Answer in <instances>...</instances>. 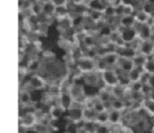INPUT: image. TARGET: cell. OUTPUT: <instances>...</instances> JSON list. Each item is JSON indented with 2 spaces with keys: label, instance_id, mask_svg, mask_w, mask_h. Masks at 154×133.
Instances as JSON below:
<instances>
[{
  "label": "cell",
  "instance_id": "1",
  "mask_svg": "<svg viewBox=\"0 0 154 133\" xmlns=\"http://www.w3.org/2000/svg\"><path fill=\"white\" fill-rule=\"evenodd\" d=\"M48 81L46 78L42 77L39 74H32L29 79L24 83V85L20 88L26 89L29 91H40L48 87Z\"/></svg>",
  "mask_w": 154,
  "mask_h": 133
},
{
  "label": "cell",
  "instance_id": "2",
  "mask_svg": "<svg viewBox=\"0 0 154 133\" xmlns=\"http://www.w3.org/2000/svg\"><path fill=\"white\" fill-rule=\"evenodd\" d=\"M76 66L77 69L84 75L97 71L96 60H93V59L87 58L85 57H82L77 61Z\"/></svg>",
  "mask_w": 154,
  "mask_h": 133
},
{
  "label": "cell",
  "instance_id": "3",
  "mask_svg": "<svg viewBox=\"0 0 154 133\" xmlns=\"http://www.w3.org/2000/svg\"><path fill=\"white\" fill-rule=\"evenodd\" d=\"M101 78L106 87L111 89L116 86L120 85L117 74L115 69H107L100 72Z\"/></svg>",
  "mask_w": 154,
  "mask_h": 133
},
{
  "label": "cell",
  "instance_id": "4",
  "mask_svg": "<svg viewBox=\"0 0 154 133\" xmlns=\"http://www.w3.org/2000/svg\"><path fill=\"white\" fill-rule=\"evenodd\" d=\"M38 123L35 111H28L20 114L19 126L26 128L29 130L33 129L35 125Z\"/></svg>",
  "mask_w": 154,
  "mask_h": 133
},
{
  "label": "cell",
  "instance_id": "5",
  "mask_svg": "<svg viewBox=\"0 0 154 133\" xmlns=\"http://www.w3.org/2000/svg\"><path fill=\"white\" fill-rule=\"evenodd\" d=\"M32 96V92L24 88H20L19 92V104L20 108H30L33 105Z\"/></svg>",
  "mask_w": 154,
  "mask_h": 133
},
{
  "label": "cell",
  "instance_id": "6",
  "mask_svg": "<svg viewBox=\"0 0 154 133\" xmlns=\"http://www.w3.org/2000/svg\"><path fill=\"white\" fill-rule=\"evenodd\" d=\"M138 26H135L134 28L136 29L138 37L141 40H150L153 36V31L151 26L146 24H139L137 23Z\"/></svg>",
  "mask_w": 154,
  "mask_h": 133
},
{
  "label": "cell",
  "instance_id": "7",
  "mask_svg": "<svg viewBox=\"0 0 154 133\" xmlns=\"http://www.w3.org/2000/svg\"><path fill=\"white\" fill-rule=\"evenodd\" d=\"M83 110L84 108H72L68 110V119L73 124H78L83 121Z\"/></svg>",
  "mask_w": 154,
  "mask_h": 133
},
{
  "label": "cell",
  "instance_id": "8",
  "mask_svg": "<svg viewBox=\"0 0 154 133\" xmlns=\"http://www.w3.org/2000/svg\"><path fill=\"white\" fill-rule=\"evenodd\" d=\"M154 51V42L152 39L150 40H143L140 45L138 52L147 57H150L153 55Z\"/></svg>",
  "mask_w": 154,
  "mask_h": 133
},
{
  "label": "cell",
  "instance_id": "9",
  "mask_svg": "<svg viewBox=\"0 0 154 133\" xmlns=\"http://www.w3.org/2000/svg\"><path fill=\"white\" fill-rule=\"evenodd\" d=\"M108 114H109V124L111 126H116L117 125L122 124L124 112L111 109L108 111Z\"/></svg>",
  "mask_w": 154,
  "mask_h": 133
},
{
  "label": "cell",
  "instance_id": "10",
  "mask_svg": "<svg viewBox=\"0 0 154 133\" xmlns=\"http://www.w3.org/2000/svg\"><path fill=\"white\" fill-rule=\"evenodd\" d=\"M137 53L138 52L135 50H134L129 45L123 48H117V54H118L119 57L129 59V60H132L133 57L137 54Z\"/></svg>",
  "mask_w": 154,
  "mask_h": 133
},
{
  "label": "cell",
  "instance_id": "11",
  "mask_svg": "<svg viewBox=\"0 0 154 133\" xmlns=\"http://www.w3.org/2000/svg\"><path fill=\"white\" fill-rule=\"evenodd\" d=\"M98 99L100 101H102L104 103H108L111 102L114 99L112 93H111V90L108 87H105L98 91L97 93Z\"/></svg>",
  "mask_w": 154,
  "mask_h": 133
},
{
  "label": "cell",
  "instance_id": "12",
  "mask_svg": "<svg viewBox=\"0 0 154 133\" xmlns=\"http://www.w3.org/2000/svg\"><path fill=\"white\" fill-rule=\"evenodd\" d=\"M134 16H135V19L136 23L139 24L148 23L149 21L150 20L151 17H153L152 15L149 14L148 13L144 11L141 8H140L139 10H137Z\"/></svg>",
  "mask_w": 154,
  "mask_h": 133
},
{
  "label": "cell",
  "instance_id": "13",
  "mask_svg": "<svg viewBox=\"0 0 154 133\" xmlns=\"http://www.w3.org/2000/svg\"><path fill=\"white\" fill-rule=\"evenodd\" d=\"M111 90L114 98H117V99H123L126 96H128L129 93V87H125L121 85L116 86V87L111 88Z\"/></svg>",
  "mask_w": 154,
  "mask_h": 133
},
{
  "label": "cell",
  "instance_id": "14",
  "mask_svg": "<svg viewBox=\"0 0 154 133\" xmlns=\"http://www.w3.org/2000/svg\"><path fill=\"white\" fill-rule=\"evenodd\" d=\"M117 67H118L119 69H121V70L123 71L124 72L129 73V72L135 67V66H134L132 60L119 57L118 63H117Z\"/></svg>",
  "mask_w": 154,
  "mask_h": 133
},
{
  "label": "cell",
  "instance_id": "15",
  "mask_svg": "<svg viewBox=\"0 0 154 133\" xmlns=\"http://www.w3.org/2000/svg\"><path fill=\"white\" fill-rule=\"evenodd\" d=\"M58 27L60 29L62 32H67L72 28H74L72 17L69 15L66 17L59 20Z\"/></svg>",
  "mask_w": 154,
  "mask_h": 133
},
{
  "label": "cell",
  "instance_id": "16",
  "mask_svg": "<svg viewBox=\"0 0 154 133\" xmlns=\"http://www.w3.org/2000/svg\"><path fill=\"white\" fill-rule=\"evenodd\" d=\"M102 58H103L109 69H114L117 67L119 60V56L117 53H109Z\"/></svg>",
  "mask_w": 154,
  "mask_h": 133
},
{
  "label": "cell",
  "instance_id": "17",
  "mask_svg": "<svg viewBox=\"0 0 154 133\" xmlns=\"http://www.w3.org/2000/svg\"><path fill=\"white\" fill-rule=\"evenodd\" d=\"M107 5L108 4L105 0H90L87 8L89 10L104 12Z\"/></svg>",
  "mask_w": 154,
  "mask_h": 133
},
{
  "label": "cell",
  "instance_id": "18",
  "mask_svg": "<svg viewBox=\"0 0 154 133\" xmlns=\"http://www.w3.org/2000/svg\"><path fill=\"white\" fill-rule=\"evenodd\" d=\"M136 24L135 16L134 15H124L119 18V25L125 28H132Z\"/></svg>",
  "mask_w": 154,
  "mask_h": 133
},
{
  "label": "cell",
  "instance_id": "19",
  "mask_svg": "<svg viewBox=\"0 0 154 133\" xmlns=\"http://www.w3.org/2000/svg\"><path fill=\"white\" fill-rule=\"evenodd\" d=\"M64 112L65 110L62 107H60V105H52L50 107L48 114H49V116L51 120H56L60 118Z\"/></svg>",
  "mask_w": 154,
  "mask_h": 133
},
{
  "label": "cell",
  "instance_id": "20",
  "mask_svg": "<svg viewBox=\"0 0 154 133\" xmlns=\"http://www.w3.org/2000/svg\"><path fill=\"white\" fill-rule=\"evenodd\" d=\"M144 72V69H142V68L135 67H135L128 73V76H129L130 82L133 83L136 82V81H141V75H142L143 72Z\"/></svg>",
  "mask_w": 154,
  "mask_h": 133
},
{
  "label": "cell",
  "instance_id": "21",
  "mask_svg": "<svg viewBox=\"0 0 154 133\" xmlns=\"http://www.w3.org/2000/svg\"><path fill=\"white\" fill-rule=\"evenodd\" d=\"M88 17L95 24H97L102 22V20H105V17L104 15V12L90 10V11L88 12Z\"/></svg>",
  "mask_w": 154,
  "mask_h": 133
},
{
  "label": "cell",
  "instance_id": "22",
  "mask_svg": "<svg viewBox=\"0 0 154 133\" xmlns=\"http://www.w3.org/2000/svg\"><path fill=\"white\" fill-rule=\"evenodd\" d=\"M69 15H70V8L69 7V5L56 7L54 17H56L58 20L63 19V18L69 16Z\"/></svg>",
  "mask_w": 154,
  "mask_h": 133
},
{
  "label": "cell",
  "instance_id": "23",
  "mask_svg": "<svg viewBox=\"0 0 154 133\" xmlns=\"http://www.w3.org/2000/svg\"><path fill=\"white\" fill-rule=\"evenodd\" d=\"M56 6L53 4L52 2L42 4V14L48 17H53L55 14Z\"/></svg>",
  "mask_w": 154,
  "mask_h": 133
},
{
  "label": "cell",
  "instance_id": "24",
  "mask_svg": "<svg viewBox=\"0 0 154 133\" xmlns=\"http://www.w3.org/2000/svg\"><path fill=\"white\" fill-rule=\"evenodd\" d=\"M97 113L92 108H84L83 110V120L84 121L96 122Z\"/></svg>",
  "mask_w": 154,
  "mask_h": 133
},
{
  "label": "cell",
  "instance_id": "25",
  "mask_svg": "<svg viewBox=\"0 0 154 133\" xmlns=\"http://www.w3.org/2000/svg\"><path fill=\"white\" fill-rule=\"evenodd\" d=\"M111 109L117 110V111H122V112H125V111H127L124 100L122 99H117V98H114L113 100L111 101Z\"/></svg>",
  "mask_w": 154,
  "mask_h": 133
},
{
  "label": "cell",
  "instance_id": "26",
  "mask_svg": "<svg viewBox=\"0 0 154 133\" xmlns=\"http://www.w3.org/2000/svg\"><path fill=\"white\" fill-rule=\"evenodd\" d=\"M147 59H148V57H146V56L143 55V54H140V53H137L136 55L132 59V62H133L134 66L135 67L144 69V66L146 64V63H147Z\"/></svg>",
  "mask_w": 154,
  "mask_h": 133
},
{
  "label": "cell",
  "instance_id": "27",
  "mask_svg": "<svg viewBox=\"0 0 154 133\" xmlns=\"http://www.w3.org/2000/svg\"><path fill=\"white\" fill-rule=\"evenodd\" d=\"M143 110L150 116L154 115V100L146 98L143 102Z\"/></svg>",
  "mask_w": 154,
  "mask_h": 133
},
{
  "label": "cell",
  "instance_id": "28",
  "mask_svg": "<svg viewBox=\"0 0 154 133\" xmlns=\"http://www.w3.org/2000/svg\"><path fill=\"white\" fill-rule=\"evenodd\" d=\"M51 128L48 123L45 122H38L33 128L32 130H34L35 133H50Z\"/></svg>",
  "mask_w": 154,
  "mask_h": 133
},
{
  "label": "cell",
  "instance_id": "29",
  "mask_svg": "<svg viewBox=\"0 0 154 133\" xmlns=\"http://www.w3.org/2000/svg\"><path fill=\"white\" fill-rule=\"evenodd\" d=\"M29 10L32 14L39 17L42 14V4L37 0H34L32 3Z\"/></svg>",
  "mask_w": 154,
  "mask_h": 133
},
{
  "label": "cell",
  "instance_id": "30",
  "mask_svg": "<svg viewBox=\"0 0 154 133\" xmlns=\"http://www.w3.org/2000/svg\"><path fill=\"white\" fill-rule=\"evenodd\" d=\"M93 108L94 109V111H96L97 114H99V113L104 112V111H108L106 108V106H105V103L102 102V101L99 100L97 97V95L96 96L94 99V102H93Z\"/></svg>",
  "mask_w": 154,
  "mask_h": 133
},
{
  "label": "cell",
  "instance_id": "31",
  "mask_svg": "<svg viewBox=\"0 0 154 133\" xmlns=\"http://www.w3.org/2000/svg\"><path fill=\"white\" fill-rule=\"evenodd\" d=\"M96 123L98 124H109V114L108 111L97 114Z\"/></svg>",
  "mask_w": 154,
  "mask_h": 133
},
{
  "label": "cell",
  "instance_id": "32",
  "mask_svg": "<svg viewBox=\"0 0 154 133\" xmlns=\"http://www.w3.org/2000/svg\"><path fill=\"white\" fill-rule=\"evenodd\" d=\"M129 96L133 102H143L144 100V96L141 92H134L129 90Z\"/></svg>",
  "mask_w": 154,
  "mask_h": 133
},
{
  "label": "cell",
  "instance_id": "33",
  "mask_svg": "<svg viewBox=\"0 0 154 133\" xmlns=\"http://www.w3.org/2000/svg\"><path fill=\"white\" fill-rule=\"evenodd\" d=\"M95 133H114L112 126L110 124H98Z\"/></svg>",
  "mask_w": 154,
  "mask_h": 133
},
{
  "label": "cell",
  "instance_id": "34",
  "mask_svg": "<svg viewBox=\"0 0 154 133\" xmlns=\"http://www.w3.org/2000/svg\"><path fill=\"white\" fill-rule=\"evenodd\" d=\"M144 71L150 75H154V57H148L147 63L144 66Z\"/></svg>",
  "mask_w": 154,
  "mask_h": 133
},
{
  "label": "cell",
  "instance_id": "35",
  "mask_svg": "<svg viewBox=\"0 0 154 133\" xmlns=\"http://www.w3.org/2000/svg\"><path fill=\"white\" fill-rule=\"evenodd\" d=\"M104 15L106 18H111L115 17V7L112 5H108L105 8V11H104Z\"/></svg>",
  "mask_w": 154,
  "mask_h": 133
},
{
  "label": "cell",
  "instance_id": "36",
  "mask_svg": "<svg viewBox=\"0 0 154 133\" xmlns=\"http://www.w3.org/2000/svg\"><path fill=\"white\" fill-rule=\"evenodd\" d=\"M143 87V83L141 81H136V82L131 83L130 86L129 87L131 91L134 92H141Z\"/></svg>",
  "mask_w": 154,
  "mask_h": 133
},
{
  "label": "cell",
  "instance_id": "37",
  "mask_svg": "<svg viewBox=\"0 0 154 133\" xmlns=\"http://www.w3.org/2000/svg\"><path fill=\"white\" fill-rule=\"evenodd\" d=\"M114 7H115L116 17L117 18H120L121 17H123V14H124V5L120 2L118 5H114Z\"/></svg>",
  "mask_w": 154,
  "mask_h": 133
},
{
  "label": "cell",
  "instance_id": "38",
  "mask_svg": "<svg viewBox=\"0 0 154 133\" xmlns=\"http://www.w3.org/2000/svg\"><path fill=\"white\" fill-rule=\"evenodd\" d=\"M152 90H153V88H152L151 87H150V85L149 84H143V87H142V89H141V93H142L143 96H144V98H148L149 96H150V93H151Z\"/></svg>",
  "mask_w": 154,
  "mask_h": 133
},
{
  "label": "cell",
  "instance_id": "39",
  "mask_svg": "<svg viewBox=\"0 0 154 133\" xmlns=\"http://www.w3.org/2000/svg\"><path fill=\"white\" fill-rule=\"evenodd\" d=\"M53 4L56 6V7H59V6H63V5H69L70 1L69 0H51Z\"/></svg>",
  "mask_w": 154,
  "mask_h": 133
},
{
  "label": "cell",
  "instance_id": "40",
  "mask_svg": "<svg viewBox=\"0 0 154 133\" xmlns=\"http://www.w3.org/2000/svg\"><path fill=\"white\" fill-rule=\"evenodd\" d=\"M138 0H120V2L124 5H135Z\"/></svg>",
  "mask_w": 154,
  "mask_h": 133
},
{
  "label": "cell",
  "instance_id": "41",
  "mask_svg": "<svg viewBox=\"0 0 154 133\" xmlns=\"http://www.w3.org/2000/svg\"><path fill=\"white\" fill-rule=\"evenodd\" d=\"M72 5H84L85 0H69Z\"/></svg>",
  "mask_w": 154,
  "mask_h": 133
},
{
  "label": "cell",
  "instance_id": "42",
  "mask_svg": "<svg viewBox=\"0 0 154 133\" xmlns=\"http://www.w3.org/2000/svg\"><path fill=\"white\" fill-rule=\"evenodd\" d=\"M147 84H150V87L153 89H154V75H150V78H149V81Z\"/></svg>",
  "mask_w": 154,
  "mask_h": 133
},
{
  "label": "cell",
  "instance_id": "43",
  "mask_svg": "<svg viewBox=\"0 0 154 133\" xmlns=\"http://www.w3.org/2000/svg\"><path fill=\"white\" fill-rule=\"evenodd\" d=\"M29 131L28 129L23 127L22 126H19V133H27Z\"/></svg>",
  "mask_w": 154,
  "mask_h": 133
},
{
  "label": "cell",
  "instance_id": "44",
  "mask_svg": "<svg viewBox=\"0 0 154 133\" xmlns=\"http://www.w3.org/2000/svg\"><path fill=\"white\" fill-rule=\"evenodd\" d=\"M148 99H152V100H154V89H153L151 91V93H150V96H149Z\"/></svg>",
  "mask_w": 154,
  "mask_h": 133
},
{
  "label": "cell",
  "instance_id": "45",
  "mask_svg": "<svg viewBox=\"0 0 154 133\" xmlns=\"http://www.w3.org/2000/svg\"><path fill=\"white\" fill-rule=\"evenodd\" d=\"M37 1H38L42 4H45V3L50 2H51V0H37Z\"/></svg>",
  "mask_w": 154,
  "mask_h": 133
},
{
  "label": "cell",
  "instance_id": "46",
  "mask_svg": "<svg viewBox=\"0 0 154 133\" xmlns=\"http://www.w3.org/2000/svg\"><path fill=\"white\" fill-rule=\"evenodd\" d=\"M151 26L154 28V17H153V18H152V23H151Z\"/></svg>",
  "mask_w": 154,
  "mask_h": 133
},
{
  "label": "cell",
  "instance_id": "47",
  "mask_svg": "<svg viewBox=\"0 0 154 133\" xmlns=\"http://www.w3.org/2000/svg\"><path fill=\"white\" fill-rule=\"evenodd\" d=\"M152 57H154V51H153V55H152Z\"/></svg>",
  "mask_w": 154,
  "mask_h": 133
},
{
  "label": "cell",
  "instance_id": "48",
  "mask_svg": "<svg viewBox=\"0 0 154 133\" xmlns=\"http://www.w3.org/2000/svg\"></svg>",
  "mask_w": 154,
  "mask_h": 133
}]
</instances>
